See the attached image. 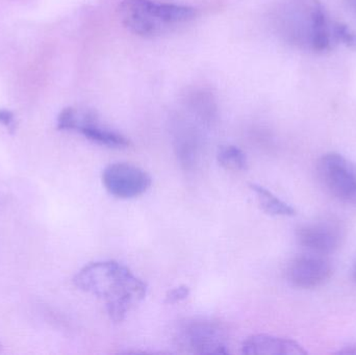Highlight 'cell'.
<instances>
[{
  "label": "cell",
  "mask_w": 356,
  "mask_h": 355,
  "mask_svg": "<svg viewBox=\"0 0 356 355\" xmlns=\"http://www.w3.org/2000/svg\"><path fill=\"white\" fill-rule=\"evenodd\" d=\"M73 281L81 291L102 299L115 322H121L147 295V285L115 261L90 263L77 272Z\"/></svg>",
  "instance_id": "1"
},
{
  "label": "cell",
  "mask_w": 356,
  "mask_h": 355,
  "mask_svg": "<svg viewBox=\"0 0 356 355\" xmlns=\"http://www.w3.org/2000/svg\"><path fill=\"white\" fill-rule=\"evenodd\" d=\"M121 22L135 35L156 37L186 24L196 17L190 6L156 0H122Z\"/></svg>",
  "instance_id": "2"
},
{
  "label": "cell",
  "mask_w": 356,
  "mask_h": 355,
  "mask_svg": "<svg viewBox=\"0 0 356 355\" xmlns=\"http://www.w3.org/2000/svg\"><path fill=\"white\" fill-rule=\"evenodd\" d=\"M318 176L330 195L340 201L356 206V164L337 152L320 158Z\"/></svg>",
  "instance_id": "3"
},
{
  "label": "cell",
  "mask_w": 356,
  "mask_h": 355,
  "mask_svg": "<svg viewBox=\"0 0 356 355\" xmlns=\"http://www.w3.org/2000/svg\"><path fill=\"white\" fill-rule=\"evenodd\" d=\"M58 129L75 131L88 140L108 148H127L131 142L122 133L102 125L97 116L90 110H79L74 108L63 110L58 118Z\"/></svg>",
  "instance_id": "4"
},
{
  "label": "cell",
  "mask_w": 356,
  "mask_h": 355,
  "mask_svg": "<svg viewBox=\"0 0 356 355\" xmlns=\"http://www.w3.org/2000/svg\"><path fill=\"white\" fill-rule=\"evenodd\" d=\"M102 183L111 195L121 199L139 197L152 187V176L129 163H115L104 169Z\"/></svg>",
  "instance_id": "5"
},
{
  "label": "cell",
  "mask_w": 356,
  "mask_h": 355,
  "mask_svg": "<svg viewBox=\"0 0 356 355\" xmlns=\"http://www.w3.org/2000/svg\"><path fill=\"white\" fill-rule=\"evenodd\" d=\"M226 339L223 329L211 321L195 320L182 329V344L194 354H229Z\"/></svg>",
  "instance_id": "6"
},
{
  "label": "cell",
  "mask_w": 356,
  "mask_h": 355,
  "mask_svg": "<svg viewBox=\"0 0 356 355\" xmlns=\"http://www.w3.org/2000/svg\"><path fill=\"white\" fill-rule=\"evenodd\" d=\"M297 240L301 246L309 251L328 254L341 247L344 240V231L334 221H319L299 227Z\"/></svg>",
  "instance_id": "7"
},
{
  "label": "cell",
  "mask_w": 356,
  "mask_h": 355,
  "mask_svg": "<svg viewBox=\"0 0 356 355\" xmlns=\"http://www.w3.org/2000/svg\"><path fill=\"white\" fill-rule=\"evenodd\" d=\"M332 267L321 254H305L293 260L288 269L289 281L301 289H315L330 281Z\"/></svg>",
  "instance_id": "8"
},
{
  "label": "cell",
  "mask_w": 356,
  "mask_h": 355,
  "mask_svg": "<svg viewBox=\"0 0 356 355\" xmlns=\"http://www.w3.org/2000/svg\"><path fill=\"white\" fill-rule=\"evenodd\" d=\"M244 354L305 355L307 350L293 340L269 335L247 338L242 345Z\"/></svg>",
  "instance_id": "9"
},
{
  "label": "cell",
  "mask_w": 356,
  "mask_h": 355,
  "mask_svg": "<svg viewBox=\"0 0 356 355\" xmlns=\"http://www.w3.org/2000/svg\"><path fill=\"white\" fill-rule=\"evenodd\" d=\"M332 28L328 24L325 12L318 0L313 1V10L311 12V35L309 41L315 51H327L332 48Z\"/></svg>",
  "instance_id": "10"
},
{
  "label": "cell",
  "mask_w": 356,
  "mask_h": 355,
  "mask_svg": "<svg viewBox=\"0 0 356 355\" xmlns=\"http://www.w3.org/2000/svg\"><path fill=\"white\" fill-rule=\"evenodd\" d=\"M251 190L257 196L259 206L267 214L271 216L292 217L296 215V210L286 202L276 197L272 192L257 183H251Z\"/></svg>",
  "instance_id": "11"
},
{
  "label": "cell",
  "mask_w": 356,
  "mask_h": 355,
  "mask_svg": "<svg viewBox=\"0 0 356 355\" xmlns=\"http://www.w3.org/2000/svg\"><path fill=\"white\" fill-rule=\"evenodd\" d=\"M217 158L226 170L244 171L248 167L246 154L236 146H222L218 151Z\"/></svg>",
  "instance_id": "12"
},
{
  "label": "cell",
  "mask_w": 356,
  "mask_h": 355,
  "mask_svg": "<svg viewBox=\"0 0 356 355\" xmlns=\"http://www.w3.org/2000/svg\"><path fill=\"white\" fill-rule=\"evenodd\" d=\"M332 38L334 41L344 44L350 49L356 50V33L344 23H334L332 27Z\"/></svg>",
  "instance_id": "13"
},
{
  "label": "cell",
  "mask_w": 356,
  "mask_h": 355,
  "mask_svg": "<svg viewBox=\"0 0 356 355\" xmlns=\"http://www.w3.org/2000/svg\"><path fill=\"white\" fill-rule=\"evenodd\" d=\"M190 295V289L186 286H180V287L175 288L167 293L166 302L168 304H177L182 300L188 298Z\"/></svg>",
  "instance_id": "14"
},
{
  "label": "cell",
  "mask_w": 356,
  "mask_h": 355,
  "mask_svg": "<svg viewBox=\"0 0 356 355\" xmlns=\"http://www.w3.org/2000/svg\"><path fill=\"white\" fill-rule=\"evenodd\" d=\"M0 124L4 125L10 131H14L15 117L13 113L8 110H0Z\"/></svg>",
  "instance_id": "15"
},
{
  "label": "cell",
  "mask_w": 356,
  "mask_h": 355,
  "mask_svg": "<svg viewBox=\"0 0 356 355\" xmlns=\"http://www.w3.org/2000/svg\"><path fill=\"white\" fill-rule=\"evenodd\" d=\"M337 354L356 355V344L346 346V347L343 348V349L339 350Z\"/></svg>",
  "instance_id": "16"
},
{
  "label": "cell",
  "mask_w": 356,
  "mask_h": 355,
  "mask_svg": "<svg viewBox=\"0 0 356 355\" xmlns=\"http://www.w3.org/2000/svg\"><path fill=\"white\" fill-rule=\"evenodd\" d=\"M351 3H353V8L356 10V0H351Z\"/></svg>",
  "instance_id": "17"
}]
</instances>
